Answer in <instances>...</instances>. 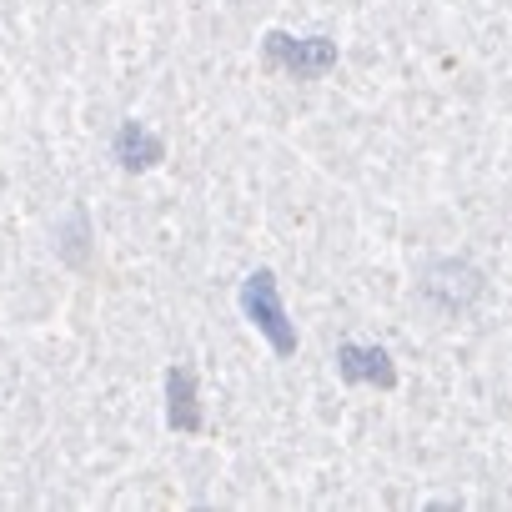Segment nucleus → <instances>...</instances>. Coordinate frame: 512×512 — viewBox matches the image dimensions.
<instances>
[{
  "label": "nucleus",
  "instance_id": "nucleus-1",
  "mask_svg": "<svg viewBox=\"0 0 512 512\" xmlns=\"http://www.w3.org/2000/svg\"><path fill=\"white\" fill-rule=\"evenodd\" d=\"M241 307H246V317L267 332V342L287 357V352H297V332H292V322H287V312H282V302H277V282H272V272H256V277H246V287H241Z\"/></svg>",
  "mask_w": 512,
  "mask_h": 512
},
{
  "label": "nucleus",
  "instance_id": "nucleus-5",
  "mask_svg": "<svg viewBox=\"0 0 512 512\" xmlns=\"http://www.w3.org/2000/svg\"><path fill=\"white\" fill-rule=\"evenodd\" d=\"M156 151H161V146H156V141H146L136 126H126V131H121V156H151V161H156Z\"/></svg>",
  "mask_w": 512,
  "mask_h": 512
},
{
  "label": "nucleus",
  "instance_id": "nucleus-2",
  "mask_svg": "<svg viewBox=\"0 0 512 512\" xmlns=\"http://www.w3.org/2000/svg\"><path fill=\"white\" fill-rule=\"evenodd\" d=\"M342 377H372V382H392V367H387V352L377 347H342Z\"/></svg>",
  "mask_w": 512,
  "mask_h": 512
},
{
  "label": "nucleus",
  "instance_id": "nucleus-3",
  "mask_svg": "<svg viewBox=\"0 0 512 512\" xmlns=\"http://www.w3.org/2000/svg\"><path fill=\"white\" fill-rule=\"evenodd\" d=\"M332 61H337V51H332L327 41H302V46H292V51H287V66H292V71H302V76H307V71H327Z\"/></svg>",
  "mask_w": 512,
  "mask_h": 512
},
{
  "label": "nucleus",
  "instance_id": "nucleus-4",
  "mask_svg": "<svg viewBox=\"0 0 512 512\" xmlns=\"http://www.w3.org/2000/svg\"><path fill=\"white\" fill-rule=\"evenodd\" d=\"M171 422H176V427H196V412H191V372H171Z\"/></svg>",
  "mask_w": 512,
  "mask_h": 512
}]
</instances>
